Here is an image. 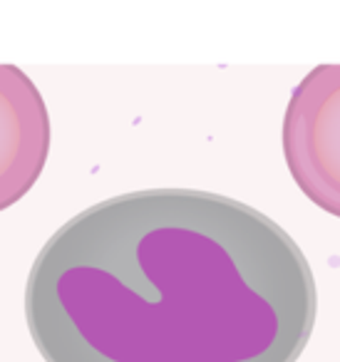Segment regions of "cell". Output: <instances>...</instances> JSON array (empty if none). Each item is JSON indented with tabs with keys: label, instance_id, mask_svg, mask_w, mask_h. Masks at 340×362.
<instances>
[{
	"label": "cell",
	"instance_id": "7a4b0ae2",
	"mask_svg": "<svg viewBox=\"0 0 340 362\" xmlns=\"http://www.w3.org/2000/svg\"><path fill=\"white\" fill-rule=\"evenodd\" d=\"M283 156L305 199L340 218V65L298 82L283 115Z\"/></svg>",
	"mask_w": 340,
	"mask_h": 362
},
{
	"label": "cell",
	"instance_id": "6da1fadb",
	"mask_svg": "<svg viewBox=\"0 0 340 362\" xmlns=\"http://www.w3.org/2000/svg\"><path fill=\"white\" fill-rule=\"evenodd\" d=\"M318 313L300 246L199 189H144L62 223L33 261L26 320L45 362H295Z\"/></svg>",
	"mask_w": 340,
	"mask_h": 362
},
{
	"label": "cell",
	"instance_id": "3957f363",
	"mask_svg": "<svg viewBox=\"0 0 340 362\" xmlns=\"http://www.w3.org/2000/svg\"><path fill=\"white\" fill-rule=\"evenodd\" d=\"M50 154V115L35 82L0 65V211L16 206L40 179Z\"/></svg>",
	"mask_w": 340,
	"mask_h": 362
}]
</instances>
